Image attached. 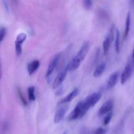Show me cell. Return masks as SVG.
Masks as SVG:
<instances>
[{"mask_svg":"<svg viewBox=\"0 0 134 134\" xmlns=\"http://www.w3.org/2000/svg\"><path fill=\"white\" fill-rule=\"evenodd\" d=\"M89 109V107L86 105L84 101L80 102L76 105V106L74 109L73 111L71 112V113L70 114L69 116H68V120H77V119H81Z\"/></svg>","mask_w":134,"mask_h":134,"instance_id":"obj_1","label":"cell"},{"mask_svg":"<svg viewBox=\"0 0 134 134\" xmlns=\"http://www.w3.org/2000/svg\"><path fill=\"white\" fill-rule=\"evenodd\" d=\"M134 70V66L133 65L132 62H131V60H129L127 64L125 66L124 69H123V72H122V75L120 77V82L122 85H124L127 80L129 79L130 77H131V74H132L133 71Z\"/></svg>","mask_w":134,"mask_h":134,"instance_id":"obj_2","label":"cell"},{"mask_svg":"<svg viewBox=\"0 0 134 134\" xmlns=\"http://www.w3.org/2000/svg\"><path fill=\"white\" fill-rule=\"evenodd\" d=\"M101 97H102V94L101 92H97L93 93V94H91L90 96L87 97L84 100V102L86 104V105L89 107V109H90L91 107L95 105L96 103L101 99Z\"/></svg>","mask_w":134,"mask_h":134,"instance_id":"obj_3","label":"cell"},{"mask_svg":"<svg viewBox=\"0 0 134 134\" xmlns=\"http://www.w3.org/2000/svg\"><path fill=\"white\" fill-rule=\"evenodd\" d=\"M26 37H27V35L24 33H21V34H18L17 35V38L15 40V51L16 54L18 56H20L22 52V46L24 42L26 41Z\"/></svg>","mask_w":134,"mask_h":134,"instance_id":"obj_4","label":"cell"},{"mask_svg":"<svg viewBox=\"0 0 134 134\" xmlns=\"http://www.w3.org/2000/svg\"><path fill=\"white\" fill-rule=\"evenodd\" d=\"M113 106H114V103L112 99H109V100L106 101L99 110V115L101 116L110 113L112 110Z\"/></svg>","mask_w":134,"mask_h":134,"instance_id":"obj_5","label":"cell"},{"mask_svg":"<svg viewBox=\"0 0 134 134\" xmlns=\"http://www.w3.org/2000/svg\"><path fill=\"white\" fill-rule=\"evenodd\" d=\"M67 72L68 71H66V69H64V70L60 71V73L56 75V78L55 79L53 83V89L58 88L61 85V84L63 83V81L65 79Z\"/></svg>","mask_w":134,"mask_h":134,"instance_id":"obj_6","label":"cell"},{"mask_svg":"<svg viewBox=\"0 0 134 134\" xmlns=\"http://www.w3.org/2000/svg\"><path fill=\"white\" fill-rule=\"evenodd\" d=\"M60 58V54H56L55 57L53 58V59L52 60V61L50 62L48 68H47V70L46 71V75L45 77L47 78H48L50 75L53 73V72L55 70V68L57 65V64L59 63V60Z\"/></svg>","mask_w":134,"mask_h":134,"instance_id":"obj_7","label":"cell"},{"mask_svg":"<svg viewBox=\"0 0 134 134\" xmlns=\"http://www.w3.org/2000/svg\"><path fill=\"white\" fill-rule=\"evenodd\" d=\"M68 107L67 105H64L59 108L56 112L54 117V122L55 124H57V123L60 122L63 119H64V116L66 115L67 110H68Z\"/></svg>","mask_w":134,"mask_h":134,"instance_id":"obj_8","label":"cell"},{"mask_svg":"<svg viewBox=\"0 0 134 134\" xmlns=\"http://www.w3.org/2000/svg\"><path fill=\"white\" fill-rule=\"evenodd\" d=\"M80 64H81V61L75 56L70 60L65 69H66L67 71H73L79 68Z\"/></svg>","mask_w":134,"mask_h":134,"instance_id":"obj_9","label":"cell"},{"mask_svg":"<svg viewBox=\"0 0 134 134\" xmlns=\"http://www.w3.org/2000/svg\"><path fill=\"white\" fill-rule=\"evenodd\" d=\"M89 43L88 41H85L84 44L81 46V48L80 49L79 52H78V54H76V57L80 60V61H82L85 59V56L87 54L88 51H89Z\"/></svg>","mask_w":134,"mask_h":134,"instance_id":"obj_10","label":"cell"},{"mask_svg":"<svg viewBox=\"0 0 134 134\" xmlns=\"http://www.w3.org/2000/svg\"><path fill=\"white\" fill-rule=\"evenodd\" d=\"M120 73L118 71H115L112 73L109 77L107 82V88L110 89L114 87L119 80Z\"/></svg>","mask_w":134,"mask_h":134,"instance_id":"obj_11","label":"cell"},{"mask_svg":"<svg viewBox=\"0 0 134 134\" xmlns=\"http://www.w3.org/2000/svg\"><path fill=\"white\" fill-rule=\"evenodd\" d=\"M79 94V90L78 88H75L74 90H72L71 92H70L68 95L64 98L61 99L59 102V104H64V103H68L70 102L71 101L73 100L74 98H76Z\"/></svg>","mask_w":134,"mask_h":134,"instance_id":"obj_12","label":"cell"},{"mask_svg":"<svg viewBox=\"0 0 134 134\" xmlns=\"http://www.w3.org/2000/svg\"><path fill=\"white\" fill-rule=\"evenodd\" d=\"M39 65H40V62H39V60H34V61L29 63V64H28V66H27V69H28V74L30 75L34 74V73L38 70Z\"/></svg>","mask_w":134,"mask_h":134,"instance_id":"obj_13","label":"cell"},{"mask_svg":"<svg viewBox=\"0 0 134 134\" xmlns=\"http://www.w3.org/2000/svg\"><path fill=\"white\" fill-rule=\"evenodd\" d=\"M105 69H106V64L105 62L100 64L95 70L94 73H93V77L95 78L101 77L105 72Z\"/></svg>","mask_w":134,"mask_h":134,"instance_id":"obj_14","label":"cell"},{"mask_svg":"<svg viewBox=\"0 0 134 134\" xmlns=\"http://www.w3.org/2000/svg\"><path fill=\"white\" fill-rule=\"evenodd\" d=\"M120 33L119 30L116 29L115 35V43H114V48H115V51L116 53H119L120 52Z\"/></svg>","mask_w":134,"mask_h":134,"instance_id":"obj_15","label":"cell"},{"mask_svg":"<svg viewBox=\"0 0 134 134\" xmlns=\"http://www.w3.org/2000/svg\"><path fill=\"white\" fill-rule=\"evenodd\" d=\"M130 24H131V14H130V13H128L127 14V17H126V26H125L124 34H123V39H126L128 36L130 30Z\"/></svg>","mask_w":134,"mask_h":134,"instance_id":"obj_16","label":"cell"},{"mask_svg":"<svg viewBox=\"0 0 134 134\" xmlns=\"http://www.w3.org/2000/svg\"><path fill=\"white\" fill-rule=\"evenodd\" d=\"M112 42L111 38L110 37L109 35H108L105 39L104 40L103 43H102V49H103V54L104 55L107 54L108 52L109 51V48H110V44Z\"/></svg>","mask_w":134,"mask_h":134,"instance_id":"obj_17","label":"cell"},{"mask_svg":"<svg viewBox=\"0 0 134 134\" xmlns=\"http://www.w3.org/2000/svg\"><path fill=\"white\" fill-rule=\"evenodd\" d=\"M28 99L30 102H34L35 100V88L34 86H30L28 88Z\"/></svg>","mask_w":134,"mask_h":134,"instance_id":"obj_18","label":"cell"},{"mask_svg":"<svg viewBox=\"0 0 134 134\" xmlns=\"http://www.w3.org/2000/svg\"><path fill=\"white\" fill-rule=\"evenodd\" d=\"M17 93H18V97H19L21 101V103H22V105H23L24 106H27L28 105L27 101H26V99H25V98L24 97V95L23 94H22L21 90L20 88H17Z\"/></svg>","mask_w":134,"mask_h":134,"instance_id":"obj_19","label":"cell"},{"mask_svg":"<svg viewBox=\"0 0 134 134\" xmlns=\"http://www.w3.org/2000/svg\"><path fill=\"white\" fill-rule=\"evenodd\" d=\"M113 115V112L112 111H110V113H109L108 114H106V115L105 116V117L104 118L103 122H102V124L104 126H107L109 124V122L111 120L112 117Z\"/></svg>","mask_w":134,"mask_h":134,"instance_id":"obj_20","label":"cell"},{"mask_svg":"<svg viewBox=\"0 0 134 134\" xmlns=\"http://www.w3.org/2000/svg\"><path fill=\"white\" fill-rule=\"evenodd\" d=\"M93 0H83V5L86 10H90L93 7Z\"/></svg>","mask_w":134,"mask_h":134,"instance_id":"obj_21","label":"cell"},{"mask_svg":"<svg viewBox=\"0 0 134 134\" xmlns=\"http://www.w3.org/2000/svg\"><path fill=\"white\" fill-rule=\"evenodd\" d=\"M6 28L5 27H0V44L3 41V39H5V37L6 35Z\"/></svg>","mask_w":134,"mask_h":134,"instance_id":"obj_22","label":"cell"},{"mask_svg":"<svg viewBox=\"0 0 134 134\" xmlns=\"http://www.w3.org/2000/svg\"><path fill=\"white\" fill-rule=\"evenodd\" d=\"M107 133V130L103 128H99L95 130L94 134H106Z\"/></svg>","mask_w":134,"mask_h":134,"instance_id":"obj_23","label":"cell"},{"mask_svg":"<svg viewBox=\"0 0 134 134\" xmlns=\"http://www.w3.org/2000/svg\"><path fill=\"white\" fill-rule=\"evenodd\" d=\"M131 61L132 62L133 65L134 66V45H133V51H132V55H131Z\"/></svg>","mask_w":134,"mask_h":134,"instance_id":"obj_24","label":"cell"},{"mask_svg":"<svg viewBox=\"0 0 134 134\" xmlns=\"http://www.w3.org/2000/svg\"><path fill=\"white\" fill-rule=\"evenodd\" d=\"M1 79V61H0V80Z\"/></svg>","mask_w":134,"mask_h":134,"instance_id":"obj_25","label":"cell"},{"mask_svg":"<svg viewBox=\"0 0 134 134\" xmlns=\"http://www.w3.org/2000/svg\"><path fill=\"white\" fill-rule=\"evenodd\" d=\"M13 1H14V2H16V3H17V1H18V0H13Z\"/></svg>","mask_w":134,"mask_h":134,"instance_id":"obj_26","label":"cell"},{"mask_svg":"<svg viewBox=\"0 0 134 134\" xmlns=\"http://www.w3.org/2000/svg\"><path fill=\"white\" fill-rule=\"evenodd\" d=\"M63 134H66V132H64V133H63Z\"/></svg>","mask_w":134,"mask_h":134,"instance_id":"obj_27","label":"cell"}]
</instances>
